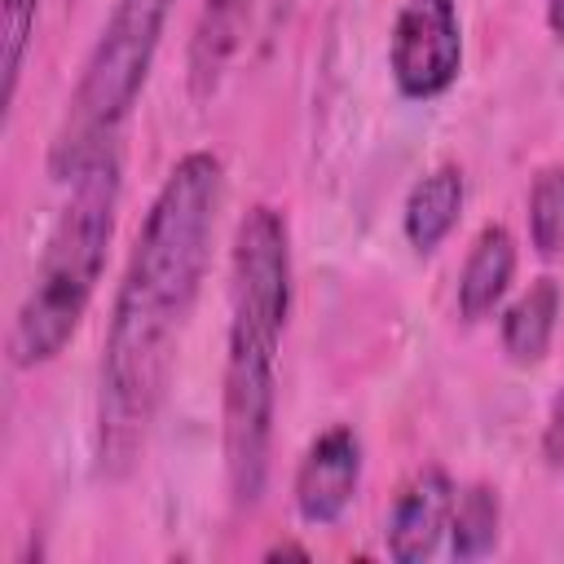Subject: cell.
<instances>
[{
    "label": "cell",
    "instance_id": "14",
    "mask_svg": "<svg viewBox=\"0 0 564 564\" xmlns=\"http://www.w3.org/2000/svg\"><path fill=\"white\" fill-rule=\"evenodd\" d=\"M35 13H40V0H0V70H4V106H13V97H18L22 62H26V53H31V35H35Z\"/></svg>",
    "mask_w": 564,
    "mask_h": 564
},
{
    "label": "cell",
    "instance_id": "16",
    "mask_svg": "<svg viewBox=\"0 0 564 564\" xmlns=\"http://www.w3.org/2000/svg\"><path fill=\"white\" fill-rule=\"evenodd\" d=\"M546 26L555 40H564V0H546Z\"/></svg>",
    "mask_w": 564,
    "mask_h": 564
},
{
    "label": "cell",
    "instance_id": "5",
    "mask_svg": "<svg viewBox=\"0 0 564 564\" xmlns=\"http://www.w3.org/2000/svg\"><path fill=\"white\" fill-rule=\"evenodd\" d=\"M388 70L401 97L432 101L463 70V22L454 0H401L388 35Z\"/></svg>",
    "mask_w": 564,
    "mask_h": 564
},
{
    "label": "cell",
    "instance_id": "17",
    "mask_svg": "<svg viewBox=\"0 0 564 564\" xmlns=\"http://www.w3.org/2000/svg\"><path fill=\"white\" fill-rule=\"evenodd\" d=\"M282 555H291V560H308V551H304V546H295V542H278V546H269V551H264V560H282Z\"/></svg>",
    "mask_w": 564,
    "mask_h": 564
},
{
    "label": "cell",
    "instance_id": "4",
    "mask_svg": "<svg viewBox=\"0 0 564 564\" xmlns=\"http://www.w3.org/2000/svg\"><path fill=\"white\" fill-rule=\"evenodd\" d=\"M167 13H172V0H115L110 4V18L101 22V35L79 70V84L48 145L53 181H75L88 159H97L106 145L119 141V128L132 115L150 79Z\"/></svg>",
    "mask_w": 564,
    "mask_h": 564
},
{
    "label": "cell",
    "instance_id": "9",
    "mask_svg": "<svg viewBox=\"0 0 564 564\" xmlns=\"http://www.w3.org/2000/svg\"><path fill=\"white\" fill-rule=\"evenodd\" d=\"M511 278H516V238L507 225H485L476 234V242L467 247V260L458 269V291H454L458 317L463 322L489 317L502 304Z\"/></svg>",
    "mask_w": 564,
    "mask_h": 564
},
{
    "label": "cell",
    "instance_id": "11",
    "mask_svg": "<svg viewBox=\"0 0 564 564\" xmlns=\"http://www.w3.org/2000/svg\"><path fill=\"white\" fill-rule=\"evenodd\" d=\"M555 322H560V282H555V278H533V282L502 308V322H498L502 352H507L516 366H538V361L551 352Z\"/></svg>",
    "mask_w": 564,
    "mask_h": 564
},
{
    "label": "cell",
    "instance_id": "12",
    "mask_svg": "<svg viewBox=\"0 0 564 564\" xmlns=\"http://www.w3.org/2000/svg\"><path fill=\"white\" fill-rule=\"evenodd\" d=\"M498 524H502V498L494 485L476 480L454 498L449 516V551L454 560H480L498 546Z\"/></svg>",
    "mask_w": 564,
    "mask_h": 564
},
{
    "label": "cell",
    "instance_id": "1",
    "mask_svg": "<svg viewBox=\"0 0 564 564\" xmlns=\"http://www.w3.org/2000/svg\"><path fill=\"white\" fill-rule=\"evenodd\" d=\"M220 198L225 163L212 150H189L172 163L137 229L97 361V471L106 480H123L145 454L207 278Z\"/></svg>",
    "mask_w": 564,
    "mask_h": 564
},
{
    "label": "cell",
    "instance_id": "15",
    "mask_svg": "<svg viewBox=\"0 0 564 564\" xmlns=\"http://www.w3.org/2000/svg\"><path fill=\"white\" fill-rule=\"evenodd\" d=\"M542 458H546V467L564 471V388L551 397V410L542 423Z\"/></svg>",
    "mask_w": 564,
    "mask_h": 564
},
{
    "label": "cell",
    "instance_id": "7",
    "mask_svg": "<svg viewBox=\"0 0 564 564\" xmlns=\"http://www.w3.org/2000/svg\"><path fill=\"white\" fill-rule=\"evenodd\" d=\"M454 498H458V489H454V480H449V471H445L441 463L419 467V471L401 485V494L392 498V511H388V520H383L388 555H392L397 564H419V560H427V555L441 546V538L449 533Z\"/></svg>",
    "mask_w": 564,
    "mask_h": 564
},
{
    "label": "cell",
    "instance_id": "8",
    "mask_svg": "<svg viewBox=\"0 0 564 564\" xmlns=\"http://www.w3.org/2000/svg\"><path fill=\"white\" fill-rule=\"evenodd\" d=\"M463 203H467V176H463L458 163H441L427 176H419L405 194V207H401L405 242L419 256H432L454 234V225L463 216Z\"/></svg>",
    "mask_w": 564,
    "mask_h": 564
},
{
    "label": "cell",
    "instance_id": "3",
    "mask_svg": "<svg viewBox=\"0 0 564 564\" xmlns=\"http://www.w3.org/2000/svg\"><path fill=\"white\" fill-rule=\"evenodd\" d=\"M66 185L70 194L44 238L40 264L9 326V361L18 370L48 366L70 344V335L79 330L97 295L110 238H115V220H119V194H123L119 141L106 145L97 159H88L84 172Z\"/></svg>",
    "mask_w": 564,
    "mask_h": 564
},
{
    "label": "cell",
    "instance_id": "10",
    "mask_svg": "<svg viewBox=\"0 0 564 564\" xmlns=\"http://www.w3.org/2000/svg\"><path fill=\"white\" fill-rule=\"evenodd\" d=\"M256 0H203L194 40H189V88L194 97H212L220 75L229 70L234 53L242 48L247 22H251Z\"/></svg>",
    "mask_w": 564,
    "mask_h": 564
},
{
    "label": "cell",
    "instance_id": "6",
    "mask_svg": "<svg viewBox=\"0 0 564 564\" xmlns=\"http://www.w3.org/2000/svg\"><path fill=\"white\" fill-rule=\"evenodd\" d=\"M361 485V436L348 423H330L317 432L295 467V511L304 524H335Z\"/></svg>",
    "mask_w": 564,
    "mask_h": 564
},
{
    "label": "cell",
    "instance_id": "13",
    "mask_svg": "<svg viewBox=\"0 0 564 564\" xmlns=\"http://www.w3.org/2000/svg\"><path fill=\"white\" fill-rule=\"evenodd\" d=\"M529 242L542 260L564 256V163H546L529 185Z\"/></svg>",
    "mask_w": 564,
    "mask_h": 564
},
{
    "label": "cell",
    "instance_id": "2",
    "mask_svg": "<svg viewBox=\"0 0 564 564\" xmlns=\"http://www.w3.org/2000/svg\"><path fill=\"white\" fill-rule=\"evenodd\" d=\"M291 317V229L273 203H251L229 251V335L220 379V449L238 507H256L269 485V441L278 405V348Z\"/></svg>",
    "mask_w": 564,
    "mask_h": 564
}]
</instances>
